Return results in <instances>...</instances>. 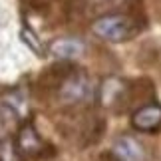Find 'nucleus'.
I'll use <instances>...</instances> for the list:
<instances>
[{"label":"nucleus","mask_w":161,"mask_h":161,"mask_svg":"<svg viewBox=\"0 0 161 161\" xmlns=\"http://www.w3.org/2000/svg\"><path fill=\"white\" fill-rule=\"evenodd\" d=\"M96 90L84 70L68 68L58 84V100L64 106H84L94 97Z\"/></svg>","instance_id":"nucleus-1"},{"label":"nucleus","mask_w":161,"mask_h":161,"mask_svg":"<svg viewBox=\"0 0 161 161\" xmlns=\"http://www.w3.org/2000/svg\"><path fill=\"white\" fill-rule=\"evenodd\" d=\"M86 46L80 38H58L50 44V52L60 60H76L84 54Z\"/></svg>","instance_id":"nucleus-7"},{"label":"nucleus","mask_w":161,"mask_h":161,"mask_svg":"<svg viewBox=\"0 0 161 161\" xmlns=\"http://www.w3.org/2000/svg\"><path fill=\"white\" fill-rule=\"evenodd\" d=\"M111 153L117 161H145V149L133 135H119L114 145H111Z\"/></svg>","instance_id":"nucleus-6"},{"label":"nucleus","mask_w":161,"mask_h":161,"mask_svg":"<svg viewBox=\"0 0 161 161\" xmlns=\"http://www.w3.org/2000/svg\"><path fill=\"white\" fill-rule=\"evenodd\" d=\"M97 102L109 111L127 109L133 102V84L121 78H106L97 90Z\"/></svg>","instance_id":"nucleus-3"},{"label":"nucleus","mask_w":161,"mask_h":161,"mask_svg":"<svg viewBox=\"0 0 161 161\" xmlns=\"http://www.w3.org/2000/svg\"><path fill=\"white\" fill-rule=\"evenodd\" d=\"M137 24L131 16L115 12V14H103L100 18H96L92 22V32L97 38L106 40V42H114V44H121V42L131 40L137 34Z\"/></svg>","instance_id":"nucleus-2"},{"label":"nucleus","mask_w":161,"mask_h":161,"mask_svg":"<svg viewBox=\"0 0 161 161\" xmlns=\"http://www.w3.org/2000/svg\"><path fill=\"white\" fill-rule=\"evenodd\" d=\"M131 125L141 133H155L161 129V106L157 102H147L135 108L131 114Z\"/></svg>","instance_id":"nucleus-5"},{"label":"nucleus","mask_w":161,"mask_h":161,"mask_svg":"<svg viewBox=\"0 0 161 161\" xmlns=\"http://www.w3.org/2000/svg\"><path fill=\"white\" fill-rule=\"evenodd\" d=\"M0 161H26L20 151L16 149V143L10 137L0 139Z\"/></svg>","instance_id":"nucleus-8"},{"label":"nucleus","mask_w":161,"mask_h":161,"mask_svg":"<svg viewBox=\"0 0 161 161\" xmlns=\"http://www.w3.org/2000/svg\"><path fill=\"white\" fill-rule=\"evenodd\" d=\"M16 149L20 151V155L24 159H36L42 157L48 151V143L40 137V133L36 131V127L30 121L22 123V127L18 129L16 135Z\"/></svg>","instance_id":"nucleus-4"}]
</instances>
